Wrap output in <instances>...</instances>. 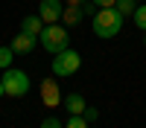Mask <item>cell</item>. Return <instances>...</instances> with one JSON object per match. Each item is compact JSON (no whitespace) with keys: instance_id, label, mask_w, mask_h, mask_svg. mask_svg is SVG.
<instances>
[{"instance_id":"obj_1","label":"cell","mask_w":146,"mask_h":128,"mask_svg":"<svg viewBox=\"0 0 146 128\" xmlns=\"http://www.w3.org/2000/svg\"><path fill=\"white\" fill-rule=\"evenodd\" d=\"M123 29V15L108 6V9H100L94 15V35H100V38H114V35Z\"/></svg>"},{"instance_id":"obj_2","label":"cell","mask_w":146,"mask_h":128,"mask_svg":"<svg viewBox=\"0 0 146 128\" xmlns=\"http://www.w3.org/2000/svg\"><path fill=\"white\" fill-rule=\"evenodd\" d=\"M38 41H41V47H44L47 53H53V55L62 53V50H67V44H70V38H67V26H62V23H44Z\"/></svg>"},{"instance_id":"obj_3","label":"cell","mask_w":146,"mask_h":128,"mask_svg":"<svg viewBox=\"0 0 146 128\" xmlns=\"http://www.w3.org/2000/svg\"><path fill=\"white\" fill-rule=\"evenodd\" d=\"M0 85H3V93L12 99H21V96H27V90H29V76L23 73V70H12L6 67V73L3 79H0Z\"/></svg>"},{"instance_id":"obj_4","label":"cell","mask_w":146,"mask_h":128,"mask_svg":"<svg viewBox=\"0 0 146 128\" xmlns=\"http://www.w3.org/2000/svg\"><path fill=\"white\" fill-rule=\"evenodd\" d=\"M79 67H82V55L70 47L53 55V76H73Z\"/></svg>"},{"instance_id":"obj_5","label":"cell","mask_w":146,"mask_h":128,"mask_svg":"<svg viewBox=\"0 0 146 128\" xmlns=\"http://www.w3.org/2000/svg\"><path fill=\"white\" fill-rule=\"evenodd\" d=\"M62 99H64V93L58 87V81L56 79H44L41 81V102L47 108H56V105H62Z\"/></svg>"},{"instance_id":"obj_6","label":"cell","mask_w":146,"mask_h":128,"mask_svg":"<svg viewBox=\"0 0 146 128\" xmlns=\"http://www.w3.org/2000/svg\"><path fill=\"white\" fill-rule=\"evenodd\" d=\"M62 12H64L62 0H41V3H38V18L44 23H58V20H62Z\"/></svg>"},{"instance_id":"obj_7","label":"cell","mask_w":146,"mask_h":128,"mask_svg":"<svg viewBox=\"0 0 146 128\" xmlns=\"http://www.w3.org/2000/svg\"><path fill=\"white\" fill-rule=\"evenodd\" d=\"M35 44H38V38H32V35H27V32H18L15 38H12V53L15 55H27V53H32L35 50Z\"/></svg>"},{"instance_id":"obj_8","label":"cell","mask_w":146,"mask_h":128,"mask_svg":"<svg viewBox=\"0 0 146 128\" xmlns=\"http://www.w3.org/2000/svg\"><path fill=\"white\" fill-rule=\"evenodd\" d=\"M62 105L67 108V114H70V116H73V114H85V108H88V102H85L82 93H64Z\"/></svg>"},{"instance_id":"obj_9","label":"cell","mask_w":146,"mask_h":128,"mask_svg":"<svg viewBox=\"0 0 146 128\" xmlns=\"http://www.w3.org/2000/svg\"><path fill=\"white\" fill-rule=\"evenodd\" d=\"M41 29H44V20H41L38 15H27V18L21 20V32L32 35V38H38V35H41Z\"/></svg>"},{"instance_id":"obj_10","label":"cell","mask_w":146,"mask_h":128,"mask_svg":"<svg viewBox=\"0 0 146 128\" xmlns=\"http://www.w3.org/2000/svg\"><path fill=\"white\" fill-rule=\"evenodd\" d=\"M82 18H85L82 6H64V12H62L64 26H76V23H82Z\"/></svg>"},{"instance_id":"obj_11","label":"cell","mask_w":146,"mask_h":128,"mask_svg":"<svg viewBox=\"0 0 146 128\" xmlns=\"http://www.w3.org/2000/svg\"><path fill=\"white\" fill-rule=\"evenodd\" d=\"M131 20L137 23V29H143V32H146V3H137V9L131 12Z\"/></svg>"},{"instance_id":"obj_12","label":"cell","mask_w":146,"mask_h":128,"mask_svg":"<svg viewBox=\"0 0 146 128\" xmlns=\"http://www.w3.org/2000/svg\"><path fill=\"white\" fill-rule=\"evenodd\" d=\"M114 6H117V12H120V15L126 18V15H131V12L137 9V0H117Z\"/></svg>"},{"instance_id":"obj_13","label":"cell","mask_w":146,"mask_h":128,"mask_svg":"<svg viewBox=\"0 0 146 128\" xmlns=\"http://www.w3.org/2000/svg\"><path fill=\"white\" fill-rule=\"evenodd\" d=\"M12 58H15L12 47H0V70H6V67L12 64Z\"/></svg>"},{"instance_id":"obj_14","label":"cell","mask_w":146,"mask_h":128,"mask_svg":"<svg viewBox=\"0 0 146 128\" xmlns=\"http://www.w3.org/2000/svg\"><path fill=\"white\" fill-rule=\"evenodd\" d=\"M64 128H88V119H85L82 114H73L70 119L64 122Z\"/></svg>"},{"instance_id":"obj_15","label":"cell","mask_w":146,"mask_h":128,"mask_svg":"<svg viewBox=\"0 0 146 128\" xmlns=\"http://www.w3.org/2000/svg\"><path fill=\"white\" fill-rule=\"evenodd\" d=\"M41 128H64V122H62V119H56V116H47V119L41 122Z\"/></svg>"},{"instance_id":"obj_16","label":"cell","mask_w":146,"mask_h":128,"mask_svg":"<svg viewBox=\"0 0 146 128\" xmlns=\"http://www.w3.org/2000/svg\"><path fill=\"white\" fill-rule=\"evenodd\" d=\"M82 116H85L88 122H94L96 116H100V111H96V108H85V114H82Z\"/></svg>"},{"instance_id":"obj_17","label":"cell","mask_w":146,"mask_h":128,"mask_svg":"<svg viewBox=\"0 0 146 128\" xmlns=\"http://www.w3.org/2000/svg\"><path fill=\"white\" fill-rule=\"evenodd\" d=\"M91 3H94V6H100V9H108V6H114L117 0H91Z\"/></svg>"},{"instance_id":"obj_18","label":"cell","mask_w":146,"mask_h":128,"mask_svg":"<svg viewBox=\"0 0 146 128\" xmlns=\"http://www.w3.org/2000/svg\"><path fill=\"white\" fill-rule=\"evenodd\" d=\"M82 3H88V0H64V6H82Z\"/></svg>"},{"instance_id":"obj_19","label":"cell","mask_w":146,"mask_h":128,"mask_svg":"<svg viewBox=\"0 0 146 128\" xmlns=\"http://www.w3.org/2000/svg\"><path fill=\"white\" fill-rule=\"evenodd\" d=\"M0 96H6V93H3V85H0Z\"/></svg>"},{"instance_id":"obj_20","label":"cell","mask_w":146,"mask_h":128,"mask_svg":"<svg viewBox=\"0 0 146 128\" xmlns=\"http://www.w3.org/2000/svg\"><path fill=\"white\" fill-rule=\"evenodd\" d=\"M143 44H146V38H143Z\"/></svg>"}]
</instances>
